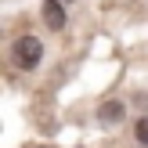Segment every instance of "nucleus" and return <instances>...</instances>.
I'll use <instances>...</instances> for the list:
<instances>
[{
  "mask_svg": "<svg viewBox=\"0 0 148 148\" xmlns=\"http://www.w3.org/2000/svg\"><path fill=\"white\" fill-rule=\"evenodd\" d=\"M43 58V43L36 40V36H22L18 43H14V65L18 69H36Z\"/></svg>",
  "mask_w": 148,
  "mask_h": 148,
  "instance_id": "nucleus-1",
  "label": "nucleus"
},
{
  "mask_svg": "<svg viewBox=\"0 0 148 148\" xmlns=\"http://www.w3.org/2000/svg\"><path fill=\"white\" fill-rule=\"evenodd\" d=\"M40 11H43V22H47L54 33H58V29H65V7H62V0H43Z\"/></svg>",
  "mask_w": 148,
  "mask_h": 148,
  "instance_id": "nucleus-2",
  "label": "nucleus"
},
{
  "mask_svg": "<svg viewBox=\"0 0 148 148\" xmlns=\"http://www.w3.org/2000/svg\"><path fill=\"white\" fill-rule=\"evenodd\" d=\"M98 119L101 123H123L127 119V108H123L119 101H105V105L98 108Z\"/></svg>",
  "mask_w": 148,
  "mask_h": 148,
  "instance_id": "nucleus-3",
  "label": "nucleus"
},
{
  "mask_svg": "<svg viewBox=\"0 0 148 148\" xmlns=\"http://www.w3.org/2000/svg\"><path fill=\"white\" fill-rule=\"evenodd\" d=\"M134 134H137V141H141V145L148 148V116H141V119H137V127H134Z\"/></svg>",
  "mask_w": 148,
  "mask_h": 148,
  "instance_id": "nucleus-4",
  "label": "nucleus"
},
{
  "mask_svg": "<svg viewBox=\"0 0 148 148\" xmlns=\"http://www.w3.org/2000/svg\"><path fill=\"white\" fill-rule=\"evenodd\" d=\"M40 148H47V145H40Z\"/></svg>",
  "mask_w": 148,
  "mask_h": 148,
  "instance_id": "nucleus-5",
  "label": "nucleus"
},
{
  "mask_svg": "<svg viewBox=\"0 0 148 148\" xmlns=\"http://www.w3.org/2000/svg\"><path fill=\"white\" fill-rule=\"evenodd\" d=\"M141 148H145V145H141Z\"/></svg>",
  "mask_w": 148,
  "mask_h": 148,
  "instance_id": "nucleus-6",
  "label": "nucleus"
}]
</instances>
